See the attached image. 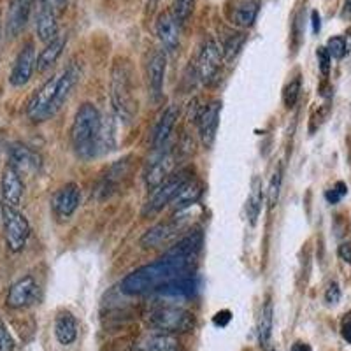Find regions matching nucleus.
I'll list each match as a JSON object with an SVG mask.
<instances>
[{
	"instance_id": "40",
	"label": "nucleus",
	"mask_w": 351,
	"mask_h": 351,
	"mask_svg": "<svg viewBox=\"0 0 351 351\" xmlns=\"http://www.w3.org/2000/svg\"><path fill=\"white\" fill-rule=\"evenodd\" d=\"M341 334H343L344 341L351 344V313H348L341 322Z\"/></svg>"
},
{
	"instance_id": "30",
	"label": "nucleus",
	"mask_w": 351,
	"mask_h": 351,
	"mask_svg": "<svg viewBox=\"0 0 351 351\" xmlns=\"http://www.w3.org/2000/svg\"><path fill=\"white\" fill-rule=\"evenodd\" d=\"M116 136H114V121L111 118H102V125H100V136H99V153H108L114 149L116 146Z\"/></svg>"
},
{
	"instance_id": "19",
	"label": "nucleus",
	"mask_w": 351,
	"mask_h": 351,
	"mask_svg": "<svg viewBox=\"0 0 351 351\" xmlns=\"http://www.w3.org/2000/svg\"><path fill=\"white\" fill-rule=\"evenodd\" d=\"M0 186H2V200H4L5 206H11V208H18L23 199V180L21 176L18 174L12 167H5L2 172V181H0Z\"/></svg>"
},
{
	"instance_id": "24",
	"label": "nucleus",
	"mask_w": 351,
	"mask_h": 351,
	"mask_svg": "<svg viewBox=\"0 0 351 351\" xmlns=\"http://www.w3.org/2000/svg\"><path fill=\"white\" fill-rule=\"evenodd\" d=\"M65 43L67 39L62 36H58L56 39H53L51 43L46 44V48L40 51V55L37 56V64H36V71L37 72H46L48 69H51L53 65L56 64V60L60 58L62 51L65 48Z\"/></svg>"
},
{
	"instance_id": "16",
	"label": "nucleus",
	"mask_w": 351,
	"mask_h": 351,
	"mask_svg": "<svg viewBox=\"0 0 351 351\" xmlns=\"http://www.w3.org/2000/svg\"><path fill=\"white\" fill-rule=\"evenodd\" d=\"M156 36L165 51H176L180 46V23L171 11H164L156 20Z\"/></svg>"
},
{
	"instance_id": "27",
	"label": "nucleus",
	"mask_w": 351,
	"mask_h": 351,
	"mask_svg": "<svg viewBox=\"0 0 351 351\" xmlns=\"http://www.w3.org/2000/svg\"><path fill=\"white\" fill-rule=\"evenodd\" d=\"M256 14H258V4H256L255 0H243L234 9L232 20H234L237 27L247 28L255 23Z\"/></svg>"
},
{
	"instance_id": "5",
	"label": "nucleus",
	"mask_w": 351,
	"mask_h": 351,
	"mask_svg": "<svg viewBox=\"0 0 351 351\" xmlns=\"http://www.w3.org/2000/svg\"><path fill=\"white\" fill-rule=\"evenodd\" d=\"M192 180L193 176L190 169H183V171H180L178 174L169 176L164 183L158 184V186L153 190L152 199H149L148 202H146V206H144L143 215L152 216L162 211V209H164L165 206H169V204L174 200V197L181 192V188L186 183H190Z\"/></svg>"
},
{
	"instance_id": "46",
	"label": "nucleus",
	"mask_w": 351,
	"mask_h": 351,
	"mask_svg": "<svg viewBox=\"0 0 351 351\" xmlns=\"http://www.w3.org/2000/svg\"><path fill=\"white\" fill-rule=\"evenodd\" d=\"M344 14L351 18V0H344Z\"/></svg>"
},
{
	"instance_id": "21",
	"label": "nucleus",
	"mask_w": 351,
	"mask_h": 351,
	"mask_svg": "<svg viewBox=\"0 0 351 351\" xmlns=\"http://www.w3.org/2000/svg\"><path fill=\"white\" fill-rule=\"evenodd\" d=\"M56 14L58 12L55 11L49 5H39V11H37L36 18V28H37V36L43 43H51L53 39L58 37V21H56Z\"/></svg>"
},
{
	"instance_id": "25",
	"label": "nucleus",
	"mask_w": 351,
	"mask_h": 351,
	"mask_svg": "<svg viewBox=\"0 0 351 351\" xmlns=\"http://www.w3.org/2000/svg\"><path fill=\"white\" fill-rule=\"evenodd\" d=\"M200 195H202V184H200L199 181L192 180L190 183H186L181 188V192L174 197V200H172L174 211L181 213L184 211V209H190L192 206H195L197 200L200 199Z\"/></svg>"
},
{
	"instance_id": "47",
	"label": "nucleus",
	"mask_w": 351,
	"mask_h": 351,
	"mask_svg": "<svg viewBox=\"0 0 351 351\" xmlns=\"http://www.w3.org/2000/svg\"><path fill=\"white\" fill-rule=\"evenodd\" d=\"M158 2H160V0H148V8L153 9L156 4H158Z\"/></svg>"
},
{
	"instance_id": "18",
	"label": "nucleus",
	"mask_w": 351,
	"mask_h": 351,
	"mask_svg": "<svg viewBox=\"0 0 351 351\" xmlns=\"http://www.w3.org/2000/svg\"><path fill=\"white\" fill-rule=\"evenodd\" d=\"M176 167V155L172 149H165L160 153L158 158L153 162L146 172V184L149 188H156L158 184L164 183L169 176H172V171Z\"/></svg>"
},
{
	"instance_id": "14",
	"label": "nucleus",
	"mask_w": 351,
	"mask_h": 351,
	"mask_svg": "<svg viewBox=\"0 0 351 351\" xmlns=\"http://www.w3.org/2000/svg\"><path fill=\"white\" fill-rule=\"evenodd\" d=\"M165 71H167V55L165 49H155L148 60V84L153 100H158L164 93Z\"/></svg>"
},
{
	"instance_id": "22",
	"label": "nucleus",
	"mask_w": 351,
	"mask_h": 351,
	"mask_svg": "<svg viewBox=\"0 0 351 351\" xmlns=\"http://www.w3.org/2000/svg\"><path fill=\"white\" fill-rule=\"evenodd\" d=\"M55 335L64 346H69L77 339V319L71 311L58 313L55 319Z\"/></svg>"
},
{
	"instance_id": "42",
	"label": "nucleus",
	"mask_w": 351,
	"mask_h": 351,
	"mask_svg": "<svg viewBox=\"0 0 351 351\" xmlns=\"http://www.w3.org/2000/svg\"><path fill=\"white\" fill-rule=\"evenodd\" d=\"M39 2L44 5H49V8L55 9L56 12H62L65 8H67L69 0H39Z\"/></svg>"
},
{
	"instance_id": "20",
	"label": "nucleus",
	"mask_w": 351,
	"mask_h": 351,
	"mask_svg": "<svg viewBox=\"0 0 351 351\" xmlns=\"http://www.w3.org/2000/svg\"><path fill=\"white\" fill-rule=\"evenodd\" d=\"M30 9H32V0H9L8 23H5L9 37H16L23 30L30 16Z\"/></svg>"
},
{
	"instance_id": "37",
	"label": "nucleus",
	"mask_w": 351,
	"mask_h": 351,
	"mask_svg": "<svg viewBox=\"0 0 351 351\" xmlns=\"http://www.w3.org/2000/svg\"><path fill=\"white\" fill-rule=\"evenodd\" d=\"M348 192V186L344 183H337L334 188H330L327 193H325V199L330 204H337Z\"/></svg>"
},
{
	"instance_id": "43",
	"label": "nucleus",
	"mask_w": 351,
	"mask_h": 351,
	"mask_svg": "<svg viewBox=\"0 0 351 351\" xmlns=\"http://www.w3.org/2000/svg\"><path fill=\"white\" fill-rule=\"evenodd\" d=\"M337 255H339L341 260H344L346 263H351V244L343 243L339 247H337Z\"/></svg>"
},
{
	"instance_id": "4",
	"label": "nucleus",
	"mask_w": 351,
	"mask_h": 351,
	"mask_svg": "<svg viewBox=\"0 0 351 351\" xmlns=\"http://www.w3.org/2000/svg\"><path fill=\"white\" fill-rule=\"evenodd\" d=\"M149 327L165 334H184L195 327V318L183 307L162 306L148 315Z\"/></svg>"
},
{
	"instance_id": "23",
	"label": "nucleus",
	"mask_w": 351,
	"mask_h": 351,
	"mask_svg": "<svg viewBox=\"0 0 351 351\" xmlns=\"http://www.w3.org/2000/svg\"><path fill=\"white\" fill-rule=\"evenodd\" d=\"M134 351H181L180 339L174 334H153L141 341Z\"/></svg>"
},
{
	"instance_id": "3",
	"label": "nucleus",
	"mask_w": 351,
	"mask_h": 351,
	"mask_svg": "<svg viewBox=\"0 0 351 351\" xmlns=\"http://www.w3.org/2000/svg\"><path fill=\"white\" fill-rule=\"evenodd\" d=\"M111 102L118 120L130 123L137 112L132 69L125 58H118L111 69Z\"/></svg>"
},
{
	"instance_id": "39",
	"label": "nucleus",
	"mask_w": 351,
	"mask_h": 351,
	"mask_svg": "<svg viewBox=\"0 0 351 351\" xmlns=\"http://www.w3.org/2000/svg\"><path fill=\"white\" fill-rule=\"evenodd\" d=\"M325 300H327V304H330V306H334V304H337L341 300V288L335 281H332L327 287V290H325Z\"/></svg>"
},
{
	"instance_id": "31",
	"label": "nucleus",
	"mask_w": 351,
	"mask_h": 351,
	"mask_svg": "<svg viewBox=\"0 0 351 351\" xmlns=\"http://www.w3.org/2000/svg\"><path fill=\"white\" fill-rule=\"evenodd\" d=\"M281 183H283V165L278 164V167L272 172V178L267 186V206L269 209H274L278 206L281 193Z\"/></svg>"
},
{
	"instance_id": "26",
	"label": "nucleus",
	"mask_w": 351,
	"mask_h": 351,
	"mask_svg": "<svg viewBox=\"0 0 351 351\" xmlns=\"http://www.w3.org/2000/svg\"><path fill=\"white\" fill-rule=\"evenodd\" d=\"M204 244V236L202 232H192L190 236L183 237L178 244L169 250L165 255H176V256H197V253L200 252V247Z\"/></svg>"
},
{
	"instance_id": "13",
	"label": "nucleus",
	"mask_w": 351,
	"mask_h": 351,
	"mask_svg": "<svg viewBox=\"0 0 351 351\" xmlns=\"http://www.w3.org/2000/svg\"><path fill=\"white\" fill-rule=\"evenodd\" d=\"M81 202V188L76 183H67L53 195V211L58 218H71Z\"/></svg>"
},
{
	"instance_id": "32",
	"label": "nucleus",
	"mask_w": 351,
	"mask_h": 351,
	"mask_svg": "<svg viewBox=\"0 0 351 351\" xmlns=\"http://www.w3.org/2000/svg\"><path fill=\"white\" fill-rule=\"evenodd\" d=\"M300 90H302V81H300V77L291 80L290 83L285 86V90H283L285 108H287V109L295 108L297 100H299V97H300Z\"/></svg>"
},
{
	"instance_id": "35",
	"label": "nucleus",
	"mask_w": 351,
	"mask_h": 351,
	"mask_svg": "<svg viewBox=\"0 0 351 351\" xmlns=\"http://www.w3.org/2000/svg\"><path fill=\"white\" fill-rule=\"evenodd\" d=\"M243 43H244L243 34H234V36L228 37V40L225 43V46L221 48V49H223V58H227V60H232V58H234V56L239 53Z\"/></svg>"
},
{
	"instance_id": "33",
	"label": "nucleus",
	"mask_w": 351,
	"mask_h": 351,
	"mask_svg": "<svg viewBox=\"0 0 351 351\" xmlns=\"http://www.w3.org/2000/svg\"><path fill=\"white\" fill-rule=\"evenodd\" d=\"M193 2H195V0H172L171 12L174 14L178 23L183 25L184 21L190 18V14H192L193 11Z\"/></svg>"
},
{
	"instance_id": "7",
	"label": "nucleus",
	"mask_w": 351,
	"mask_h": 351,
	"mask_svg": "<svg viewBox=\"0 0 351 351\" xmlns=\"http://www.w3.org/2000/svg\"><path fill=\"white\" fill-rule=\"evenodd\" d=\"M223 64V49L215 39L204 40L197 58V76L206 86H211L219 80V71Z\"/></svg>"
},
{
	"instance_id": "38",
	"label": "nucleus",
	"mask_w": 351,
	"mask_h": 351,
	"mask_svg": "<svg viewBox=\"0 0 351 351\" xmlns=\"http://www.w3.org/2000/svg\"><path fill=\"white\" fill-rule=\"evenodd\" d=\"M316 56H318V64H319V71H322V74L324 76H328V72H330V60L332 56L328 55L327 48H318V51H316Z\"/></svg>"
},
{
	"instance_id": "41",
	"label": "nucleus",
	"mask_w": 351,
	"mask_h": 351,
	"mask_svg": "<svg viewBox=\"0 0 351 351\" xmlns=\"http://www.w3.org/2000/svg\"><path fill=\"white\" fill-rule=\"evenodd\" d=\"M230 319H232L230 311H227V309H225V311L216 313L215 319H213V322H215V325H218V327H227Z\"/></svg>"
},
{
	"instance_id": "10",
	"label": "nucleus",
	"mask_w": 351,
	"mask_h": 351,
	"mask_svg": "<svg viewBox=\"0 0 351 351\" xmlns=\"http://www.w3.org/2000/svg\"><path fill=\"white\" fill-rule=\"evenodd\" d=\"M37 56L36 49H34V44L28 43L25 44L23 49L20 51V55L16 56L14 65H12L11 76H9V83L14 88H21L30 81L34 71H36Z\"/></svg>"
},
{
	"instance_id": "11",
	"label": "nucleus",
	"mask_w": 351,
	"mask_h": 351,
	"mask_svg": "<svg viewBox=\"0 0 351 351\" xmlns=\"http://www.w3.org/2000/svg\"><path fill=\"white\" fill-rule=\"evenodd\" d=\"M37 291H39V285L34 280V276H23L9 288L5 304L11 309H23L36 302Z\"/></svg>"
},
{
	"instance_id": "15",
	"label": "nucleus",
	"mask_w": 351,
	"mask_h": 351,
	"mask_svg": "<svg viewBox=\"0 0 351 351\" xmlns=\"http://www.w3.org/2000/svg\"><path fill=\"white\" fill-rule=\"evenodd\" d=\"M184 228L183 218H178L174 216V219H169V221H164V223L155 225L153 228H149L143 237H141V246L143 247H156L160 244L167 243L169 239L178 234V232Z\"/></svg>"
},
{
	"instance_id": "17",
	"label": "nucleus",
	"mask_w": 351,
	"mask_h": 351,
	"mask_svg": "<svg viewBox=\"0 0 351 351\" xmlns=\"http://www.w3.org/2000/svg\"><path fill=\"white\" fill-rule=\"evenodd\" d=\"M180 118V108L176 104L169 106L162 116L158 118L155 125V130H153V137H152V146L153 149L160 152L162 148H165V144H167L169 137H171L172 130H174V125Z\"/></svg>"
},
{
	"instance_id": "2",
	"label": "nucleus",
	"mask_w": 351,
	"mask_h": 351,
	"mask_svg": "<svg viewBox=\"0 0 351 351\" xmlns=\"http://www.w3.org/2000/svg\"><path fill=\"white\" fill-rule=\"evenodd\" d=\"M100 125V111L90 102H84L76 111L71 127V144L81 160H92L99 155Z\"/></svg>"
},
{
	"instance_id": "6",
	"label": "nucleus",
	"mask_w": 351,
	"mask_h": 351,
	"mask_svg": "<svg viewBox=\"0 0 351 351\" xmlns=\"http://www.w3.org/2000/svg\"><path fill=\"white\" fill-rule=\"evenodd\" d=\"M58 84H60V74H55L34 93L32 99L28 100L27 116L30 120L39 123V121H46L56 114L55 100Z\"/></svg>"
},
{
	"instance_id": "1",
	"label": "nucleus",
	"mask_w": 351,
	"mask_h": 351,
	"mask_svg": "<svg viewBox=\"0 0 351 351\" xmlns=\"http://www.w3.org/2000/svg\"><path fill=\"white\" fill-rule=\"evenodd\" d=\"M195 256L164 255L156 262L143 265L121 281V290L130 295H143L158 291L178 280L192 276Z\"/></svg>"
},
{
	"instance_id": "36",
	"label": "nucleus",
	"mask_w": 351,
	"mask_h": 351,
	"mask_svg": "<svg viewBox=\"0 0 351 351\" xmlns=\"http://www.w3.org/2000/svg\"><path fill=\"white\" fill-rule=\"evenodd\" d=\"M14 350V339L11 332L5 327V324L0 319V351H12Z\"/></svg>"
},
{
	"instance_id": "9",
	"label": "nucleus",
	"mask_w": 351,
	"mask_h": 351,
	"mask_svg": "<svg viewBox=\"0 0 351 351\" xmlns=\"http://www.w3.org/2000/svg\"><path fill=\"white\" fill-rule=\"evenodd\" d=\"M219 112H221V102L213 100L202 111L197 114V123H199V136L202 141L204 148H211L215 144L216 132L219 125Z\"/></svg>"
},
{
	"instance_id": "28",
	"label": "nucleus",
	"mask_w": 351,
	"mask_h": 351,
	"mask_svg": "<svg viewBox=\"0 0 351 351\" xmlns=\"http://www.w3.org/2000/svg\"><path fill=\"white\" fill-rule=\"evenodd\" d=\"M272 322H274V307H272L271 299H267L263 304L258 319V341L262 346H267L269 341H271Z\"/></svg>"
},
{
	"instance_id": "34",
	"label": "nucleus",
	"mask_w": 351,
	"mask_h": 351,
	"mask_svg": "<svg viewBox=\"0 0 351 351\" xmlns=\"http://www.w3.org/2000/svg\"><path fill=\"white\" fill-rule=\"evenodd\" d=\"M325 48H327L328 55H330L332 58H335V60H341V58H343V56L348 53L346 40H344L343 37H339V36L330 37Z\"/></svg>"
},
{
	"instance_id": "29",
	"label": "nucleus",
	"mask_w": 351,
	"mask_h": 351,
	"mask_svg": "<svg viewBox=\"0 0 351 351\" xmlns=\"http://www.w3.org/2000/svg\"><path fill=\"white\" fill-rule=\"evenodd\" d=\"M262 202H263L262 181L256 178V180L253 181L252 193H250V197H247V204H246L247 218H250V223H252V225H255L256 219H258L260 211H262Z\"/></svg>"
},
{
	"instance_id": "44",
	"label": "nucleus",
	"mask_w": 351,
	"mask_h": 351,
	"mask_svg": "<svg viewBox=\"0 0 351 351\" xmlns=\"http://www.w3.org/2000/svg\"><path fill=\"white\" fill-rule=\"evenodd\" d=\"M291 351H311V346H309V344H306V343H295L293 344V346H291Z\"/></svg>"
},
{
	"instance_id": "45",
	"label": "nucleus",
	"mask_w": 351,
	"mask_h": 351,
	"mask_svg": "<svg viewBox=\"0 0 351 351\" xmlns=\"http://www.w3.org/2000/svg\"><path fill=\"white\" fill-rule=\"evenodd\" d=\"M311 18H313V30H315V34H318L319 32V14L316 11H313Z\"/></svg>"
},
{
	"instance_id": "12",
	"label": "nucleus",
	"mask_w": 351,
	"mask_h": 351,
	"mask_svg": "<svg viewBox=\"0 0 351 351\" xmlns=\"http://www.w3.org/2000/svg\"><path fill=\"white\" fill-rule=\"evenodd\" d=\"M9 167L20 176H30L40 169V156L25 144H12L9 148Z\"/></svg>"
},
{
	"instance_id": "8",
	"label": "nucleus",
	"mask_w": 351,
	"mask_h": 351,
	"mask_svg": "<svg viewBox=\"0 0 351 351\" xmlns=\"http://www.w3.org/2000/svg\"><path fill=\"white\" fill-rule=\"evenodd\" d=\"M2 218H4L5 243L11 252H21L30 237V223L16 208L2 204Z\"/></svg>"
}]
</instances>
